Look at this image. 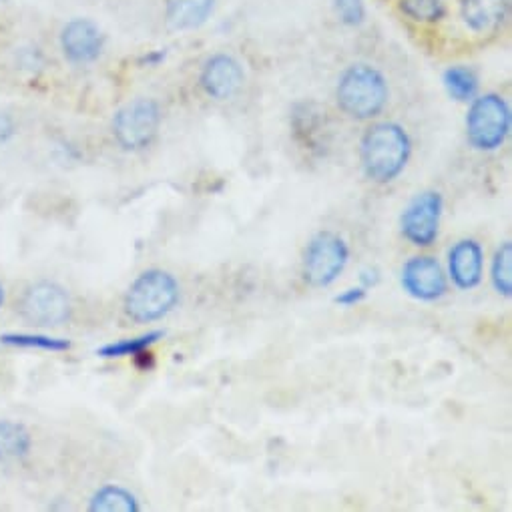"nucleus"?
<instances>
[{
  "instance_id": "nucleus-1",
  "label": "nucleus",
  "mask_w": 512,
  "mask_h": 512,
  "mask_svg": "<svg viewBox=\"0 0 512 512\" xmlns=\"http://www.w3.org/2000/svg\"><path fill=\"white\" fill-rule=\"evenodd\" d=\"M412 157V139L398 123L372 125L360 143L364 175L378 185H388L402 175Z\"/></svg>"
},
{
  "instance_id": "nucleus-2",
  "label": "nucleus",
  "mask_w": 512,
  "mask_h": 512,
  "mask_svg": "<svg viewBox=\"0 0 512 512\" xmlns=\"http://www.w3.org/2000/svg\"><path fill=\"white\" fill-rule=\"evenodd\" d=\"M390 89L384 75L372 65H350L338 79L336 101L342 113L356 121L378 117L388 105Z\"/></svg>"
},
{
  "instance_id": "nucleus-3",
  "label": "nucleus",
  "mask_w": 512,
  "mask_h": 512,
  "mask_svg": "<svg viewBox=\"0 0 512 512\" xmlns=\"http://www.w3.org/2000/svg\"><path fill=\"white\" fill-rule=\"evenodd\" d=\"M181 288L173 274L153 268L137 276L129 286L123 310L125 316L135 324H153L163 320L179 304Z\"/></svg>"
},
{
  "instance_id": "nucleus-4",
  "label": "nucleus",
  "mask_w": 512,
  "mask_h": 512,
  "mask_svg": "<svg viewBox=\"0 0 512 512\" xmlns=\"http://www.w3.org/2000/svg\"><path fill=\"white\" fill-rule=\"evenodd\" d=\"M510 133V107L496 95L486 93L470 101L466 115V139L468 145L482 153L500 149Z\"/></svg>"
},
{
  "instance_id": "nucleus-5",
  "label": "nucleus",
  "mask_w": 512,
  "mask_h": 512,
  "mask_svg": "<svg viewBox=\"0 0 512 512\" xmlns=\"http://www.w3.org/2000/svg\"><path fill=\"white\" fill-rule=\"evenodd\" d=\"M350 262L346 239L334 231L316 233L304 249L302 276L310 288H330Z\"/></svg>"
},
{
  "instance_id": "nucleus-6",
  "label": "nucleus",
  "mask_w": 512,
  "mask_h": 512,
  "mask_svg": "<svg viewBox=\"0 0 512 512\" xmlns=\"http://www.w3.org/2000/svg\"><path fill=\"white\" fill-rule=\"evenodd\" d=\"M161 107L155 99H135L113 117V137L125 151H143L159 135Z\"/></svg>"
},
{
  "instance_id": "nucleus-7",
  "label": "nucleus",
  "mask_w": 512,
  "mask_h": 512,
  "mask_svg": "<svg viewBox=\"0 0 512 512\" xmlns=\"http://www.w3.org/2000/svg\"><path fill=\"white\" fill-rule=\"evenodd\" d=\"M444 197L438 191L418 193L400 215V233L414 247H430L440 235Z\"/></svg>"
},
{
  "instance_id": "nucleus-8",
  "label": "nucleus",
  "mask_w": 512,
  "mask_h": 512,
  "mask_svg": "<svg viewBox=\"0 0 512 512\" xmlns=\"http://www.w3.org/2000/svg\"><path fill=\"white\" fill-rule=\"evenodd\" d=\"M21 316L39 328H55L71 320L73 304L65 288L53 282H39L31 286L21 302Z\"/></svg>"
},
{
  "instance_id": "nucleus-9",
  "label": "nucleus",
  "mask_w": 512,
  "mask_h": 512,
  "mask_svg": "<svg viewBox=\"0 0 512 512\" xmlns=\"http://www.w3.org/2000/svg\"><path fill=\"white\" fill-rule=\"evenodd\" d=\"M402 290L418 302H438L448 292V276L432 255H414L400 274Z\"/></svg>"
},
{
  "instance_id": "nucleus-10",
  "label": "nucleus",
  "mask_w": 512,
  "mask_h": 512,
  "mask_svg": "<svg viewBox=\"0 0 512 512\" xmlns=\"http://www.w3.org/2000/svg\"><path fill=\"white\" fill-rule=\"evenodd\" d=\"M243 81L245 73L241 63L225 53L209 57L199 75L203 93L215 101L231 99L243 87Z\"/></svg>"
},
{
  "instance_id": "nucleus-11",
  "label": "nucleus",
  "mask_w": 512,
  "mask_h": 512,
  "mask_svg": "<svg viewBox=\"0 0 512 512\" xmlns=\"http://www.w3.org/2000/svg\"><path fill=\"white\" fill-rule=\"evenodd\" d=\"M446 276L462 292H470L482 284L484 249L476 239H460L450 247Z\"/></svg>"
},
{
  "instance_id": "nucleus-12",
  "label": "nucleus",
  "mask_w": 512,
  "mask_h": 512,
  "mask_svg": "<svg viewBox=\"0 0 512 512\" xmlns=\"http://www.w3.org/2000/svg\"><path fill=\"white\" fill-rule=\"evenodd\" d=\"M61 49L75 65L97 61L105 49L103 31L89 19H73L61 33Z\"/></svg>"
},
{
  "instance_id": "nucleus-13",
  "label": "nucleus",
  "mask_w": 512,
  "mask_h": 512,
  "mask_svg": "<svg viewBox=\"0 0 512 512\" xmlns=\"http://www.w3.org/2000/svg\"><path fill=\"white\" fill-rule=\"evenodd\" d=\"M510 11V0H460V15L474 33L498 29Z\"/></svg>"
},
{
  "instance_id": "nucleus-14",
  "label": "nucleus",
  "mask_w": 512,
  "mask_h": 512,
  "mask_svg": "<svg viewBox=\"0 0 512 512\" xmlns=\"http://www.w3.org/2000/svg\"><path fill=\"white\" fill-rule=\"evenodd\" d=\"M215 0H165V19L175 31L199 29L213 13Z\"/></svg>"
},
{
  "instance_id": "nucleus-15",
  "label": "nucleus",
  "mask_w": 512,
  "mask_h": 512,
  "mask_svg": "<svg viewBox=\"0 0 512 512\" xmlns=\"http://www.w3.org/2000/svg\"><path fill=\"white\" fill-rule=\"evenodd\" d=\"M33 448L31 432L13 420H0V462L25 458Z\"/></svg>"
},
{
  "instance_id": "nucleus-16",
  "label": "nucleus",
  "mask_w": 512,
  "mask_h": 512,
  "mask_svg": "<svg viewBox=\"0 0 512 512\" xmlns=\"http://www.w3.org/2000/svg\"><path fill=\"white\" fill-rule=\"evenodd\" d=\"M324 115L316 103H298L292 113V129L296 139L304 141L306 147L314 149L316 139L322 137Z\"/></svg>"
},
{
  "instance_id": "nucleus-17",
  "label": "nucleus",
  "mask_w": 512,
  "mask_h": 512,
  "mask_svg": "<svg viewBox=\"0 0 512 512\" xmlns=\"http://www.w3.org/2000/svg\"><path fill=\"white\" fill-rule=\"evenodd\" d=\"M139 508L137 496L117 484L101 486L89 502L91 512H137Z\"/></svg>"
},
{
  "instance_id": "nucleus-18",
  "label": "nucleus",
  "mask_w": 512,
  "mask_h": 512,
  "mask_svg": "<svg viewBox=\"0 0 512 512\" xmlns=\"http://www.w3.org/2000/svg\"><path fill=\"white\" fill-rule=\"evenodd\" d=\"M442 83H444L448 97L454 99L456 103H470L476 97L478 87H480L478 75L470 67H464V65L446 69L442 75Z\"/></svg>"
},
{
  "instance_id": "nucleus-19",
  "label": "nucleus",
  "mask_w": 512,
  "mask_h": 512,
  "mask_svg": "<svg viewBox=\"0 0 512 512\" xmlns=\"http://www.w3.org/2000/svg\"><path fill=\"white\" fill-rule=\"evenodd\" d=\"M490 282L498 296L502 298L512 296V243L510 241H502L492 255Z\"/></svg>"
},
{
  "instance_id": "nucleus-20",
  "label": "nucleus",
  "mask_w": 512,
  "mask_h": 512,
  "mask_svg": "<svg viewBox=\"0 0 512 512\" xmlns=\"http://www.w3.org/2000/svg\"><path fill=\"white\" fill-rule=\"evenodd\" d=\"M163 338H165V332H163V330H155V332H147V334L137 336V338H127V340L111 342V344L99 348L97 354H99L101 358H107V360L125 358V356H135V354H139L141 350L151 348L153 344H157V342L163 340Z\"/></svg>"
},
{
  "instance_id": "nucleus-21",
  "label": "nucleus",
  "mask_w": 512,
  "mask_h": 512,
  "mask_svg": "<svg viewBox=\"0 0 512 512\" xmlns=\"http://www.w3.org/2000/svg\"><path fill=\"white\" fill-rule=\"evenodd\" d=\"M0 342L15 348H31L45 352H67L71 350V342L63 338H51L43 334H5L0 336Z\"/></svg>"
},
{
  "instance_id": "nucleus-22",
  "label": "nucleus",
  "mask_w": 512,
  "mask_h": 512,
  "mask_svg": "<svg viewBox=\"0 0 512 512\" xmlns=\"http://www.w3.org/2000/svg\"><path fill=\"white\" fill-rule=\"evenodd\" d=\"M400 11L416 23H438L446 13L442 0H400Z\"/></svg>"
},
{
  "instance_id": "nucleus-23",
  "label": "nucleus",
  "mask_w": 512,
  "mask_h": 512,
  "mask_svg": "<svg viewBox=\"0 0 512 512\" xmlns=\"http://www.w3.org/2000/svg\"><path fill=\"white\" fill-rule=\"evenodd\" d=\"M334 9L346 27H358L366 19V7L364 0H334Z\"/></svg>"
},
{
  "instance_id": "nucleus-24",
  "label": "nucleus",
  "mask_w": 512,
  "mask_h": 512,
  "mask_svg": "<svg viewBox=\"0 0 512 512\" xmlns=\"http://www.w3.org/2000/svg\"><path fill=\"white\" fill-rule=\"evenodd\" d=\"M366 298H368V290L362 286H356V288H348V290L340 292L334 298V304L342 306V308H354V306L362 304Z\"/></svg>"
},
{
  "instance_id": "nucleus-25",
  "label": "nucleus",
  "mask_w": 512,
  "mask_h": 512,
  "mask_svg": "<svg viewBox=\"0 0 512 512\" xmlns=\"http://www.w3.org/2000/svg\"><path fill=\"white\" fill-rule=\"evenodd\" d=\"M380 284V270L378 268H366L360 272V286L366 290H372Z\"/></svg>"
},
{
  "instance_id": "nucleus-26",
  "label": "nucleus",
  "mask_w": 512,
  "mask_h": 512,
  "mask_svg": "<svg viewBox=\"0 0 512 512\" xmlns=\"http://www.w3.org/2000/svg\"><path fill=\"white\" fill-rule=\"evenodd\" d=\"M133 360H135V366H137L139 370H143V372H149V370L155 368V356H153V352H151L149 348H147V350H141L139 354H135Z\"/></svg>"
},
{
  "instance_id": "nucleus-27",
  "label": "nucleus",
  "mask_w": 512,
  "mask_h": 512,
  "mask_svg": "<svg viewBox=\"0 0 512 512\" xmlns=\"http://www.w3.org/2000/svg\"><path fill=\"white\" fill-rule=\"evenodd\" d=\"M167 57L165 51H151L147 53L143 59H141V65H147V67H157L159 63H163Z\"/></svg>"
},
{
  "instance_id": "nucleus-28",
  "label": "nucleus",
  "mask_w": 512,
  "mask_h": 512,
  "mask_svg": "<svg viewBox=\"0 0 512 512\" xmlns=\"http://www.w3.org/2000/svg\"><path fill=\"white\" fill-rule=\"evenodd\" d=\"M13 135V123L9 117H0V143H5Z\"/></svg>"
},
{
  "instance_id": "nucleus-29",
  "label": "nucleus",
  "mask_w": 512,
  "mask_h": 512,
  "mask_svg": "<svg viewBox=\"0 0 512 512\" xmlns=\"http://www.w3.org/2000/svg\"><path fill=\"white\" fill-rule=\"evenodd\" d=\"M3 302H5V290L0 286V306H3Z\"/></svg>"
}]
</instances>
